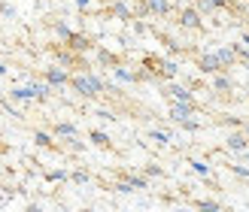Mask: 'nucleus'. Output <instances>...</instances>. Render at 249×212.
<instances>
[{
    "label": "nucleus",
    "mask_w": 249,
    "mask_h": 212,
    "mask_svg": "<svg viewBox=\"0 0 249 212\" xmlns=\"http://www.w3.org/2000/svg\"><path fill=\"white\" fill-rule=\"evenodd\" d=\"M219 61H222V67H231L234 64V58H237V52H234V49H219Z\"/></svg>",
    "instance_id": "obj_11"
},
{
    "label": "nucleus",
    "mask_w": 249,
    "mask_h": 212,
    "mask_svg": "<svg viewBox=\"0 0 249 212\" xmlns=\"http://www.w3.org/2000/svg\"><path fill=\"white\" fill-rule=\"evenodd\" d=\"M76 3H79V9H85V6H89V3H91V0H76Z\"/></svg>",
    "instance_id": "obj_34"
},
{
    "label": "nucleus",
    "mask_w": 249,
    "mask_h": 212,
    "mask_svg": "<svg viewBox=\"0 0 249 212\" xmlns=\"http://www.w3.org/2000/svg\"><path fill=\"white\" fill-rule=\"evenodd\" d=\"M46 179H49V182H64V179H70V176H67V170H49Z\"/></svg>",
    "instance_id": "obj_16"
},
{
    "label": "nucleus",
    "mask_w": 249,
    "mask_h": 212,
    "mask_svg": "<svg viewBox=\"0 0 249 212\" xmlns=\"http://www.w3.org/2000/svg\"><path fill=\"white\" fill-rule=\"evenodd\" d=\"M73 182H79V185H85V182H89V173H82V170H79V173H73Z\"/></svg>",
    "instance_id": "obj_28"
},
{
    "label": "nucleus",
    "mask_w": 249,
    "mask_h": 212,
    "mask_svg": "<svg viewBox=\"0 0 249 212\" xmlns=\"http://www.w3.org/2000/svg\"><path fill=\"white\" fill-rule=\"evenodd\" d=\"M197 67H201V73H219L222 70V61H219L216 52L213 55H201V58H197Z\"/></svg>",
    "instance_id": "obj_2"
},
{
    "label": "nucleus",
    "mask_w": 249,
    "mask_h": 212,
    "mask_svg": "<svg viewBox=\"0 0 249 212\" xmlns=\"http://www.w3.org/2000/svg\"><path fill=\"white\" fill-rule=\"evenodd\" d=\"M46 82H49V85H67L70 76H67L64 70H58V67H49V70H46Z\"/></svg>",
    "instance_id": "obj_5"
},
{
    "label": "nucleus",
    "mask_w": 249,
    "mask_h": 212,
    "mask_svg": "<svg viewBox=\"0 0 249 212\" xmlns=\"http://www.w3.org/2000/svg\"><path fill=\"white\" fill-rule=\"evenodd\" d=\"M231 49H234V52H237V55H240V58H246V61H249V49H243V46H237V43H234V46H231Z\"/></svg>",
    "instance_id": "obj_31"
},
{
    "label": "nucleus",
    "mask_w": 249,
    "mask_h": 212,
    "mask_svg": "<svg viewBox=\"0 0 249 212\" xmlns=\"http://www.w3.org/2000/svg\"><path fill=\"white\" fill-rule=\"evenodd\" d=\"M231 170H234V173H237V176H243V179H249V167H240V164H234Z\"/></svg>",
    "instance_id": "obj_27"
},
{
    "label": "nucleus",
    "mask_w": 249,
    "mask_h": 212,
    "mask_svg": "<svg viewBox=\"0 0 249 212\" xmlns=\"http://www.w3.org/2000/svg\"><path fill=\"white\" fill-rule=\"evenodd\" d=\"M58 61L61 64H73V55L70 52H58Z\"/></svg>",
    "instance_id": "obj_29"
},
{
    "label": "nucleus",
    "mask_w": 249,
    "mask_h": 212,
    "mask_svg": "<svg viewBox=\"0 0 249 212\" xmlns=\"http://www.w3.org/2000/svg\"><path fill=\"white\" fill-rule=\"evenodd\" d=\"M228 148H231V152H246V148H249L246 133H231L228 136Z\"/></svg>",
    "instance_id": "obj_7"
},
{
    "label": "nucleus",
    "mask_w": 249,
    "mask_h": 212,
    "mask_svg": "<svg viewBox=\"0 0 249 212\" xmlns=\"http://www.w3.org/2000/svg\"><path fill=\"white\" fill-rule=\"evenodd\" d=\"M3 73H6V67H3V64H0V76H3Z\"/></svg>",
    "instance_id": "obj_36"
},
{
    "label": "nucleus",
    "mask_w": 249,
    "mask_h": 212,
    "mask_svg": "<svg viewBox=\"0 0 249 212\" xmlns=\"http://www.w3.org/2000/svg\"><path fill=\"white\" fill-rule=\"evenodd\" d=\"M146 9L155 12V16H167V12H170V0H146Z\"/></svg>",
    "instance_id": "obj_8"
},
{
    "label": "nucleus",
    "mask_w": 249,
    "mask_h": 212,
    "mask_svg": "<svg viewBox=\"0 0 249 212\" xmlns=\"http://www.w3.org/2000/svg\"><path fill=\"white\" fill-rule=\"evenodd\" d=\"M210 3H213L216 9H225V6H228V0H210Z\"/></svg>",
    "instance_id": "obj_33"
},
{
    "label": "nucleus",
    "mask_w": 249,
    "mask_h": 212,
    "mask_svg": "<svg viewBox=\"0 0 249 212\" xmlns=\"http://www.w3.org/2000/svg\"><path fill=\"white\" fill-rule=\"evenodd\" d=\"M55 33L61 36V40H70V36H73V31L67 28V24H55Z\"/></svg>",
    "instance_id": "obj_20"
},
{
    "label": "nucleus",
    "mask_w": 249,
    "mask_h": 212,
    "mask_svg": "<svg viewBox=\"0 0 249 212\" xmlns=\"http://www.w3.org/2000/svg\"><path fill=\"white\" fill-rule=\"evenodd\" d=\"M152 140H155V143H161V146H164V143L170 140V133H164V130H152Z\"/></svg>",
    "instance_id": "obj_23"
},
{
    "label": "nucleus",
    "mask_w": 249,
    "mask_h": 212,
    "mask_svg": "<svg viewBox=\"0 0 249 212\" xmlns=\"http://www.w3.org/2000/svg\"><path fill=\"white\" fill-rule=\"evenodd\" d=\"M213 9H216V6L210 3V0H197V12H201V16H210Z\"/></svg>",
    "instance_id": "obj_19"
},
{
    "label": "nucleus",
    "mask_w": 249,
    "mask_h": 212,
    "mask_svg": "<svg viewBox=\"0 0 249 212\" xmlns=\"http://www.w3.org/2000/svg\"><path fill=\"white\" fill-rule=\"evenodd\" d=\"M179 124H182V130H197V128H201L195 118H185V121H179Z\"/></svg>",
    "instance_id": "obj_26"
},
{
    "label": "nucleus",
    "mask_w": 249,
    "mask_h": 212,
    "mask_svg": "<svg viewBox=\"0 0 249 212\" xmlns=\"http://www.w3.org/2000/svg\"><path fill=\"white\" fill-rule=\"evenodd\" d=\"M128 182H131V185H134V188H146V179H140V176H131V179H128Z\"/></svg>",
    "instance_id": "obj_30"
},
{
    "label": "nucleus",
    "mask_w": 249,
    "mask_h": 212,
    "mask_svg": "<svg viewBox=\"0 0 249 212\" xmlns=\"http://www.w3.org/2000/svg\"><path fill=\"white\" fill-rule=\"evenodd\" d=\"M179 73V67L173 64V61H161V76H167V79H173Z\"/></svg>",
    "instance_id": "obj_13"
},
{
    "label": "nucleus",
    "mask_w": 249,
    "mask_h": 212,
    "mask_svg": "<svg viewBox=\"0 0 249 212\" xmlns=\"http://www.w3.org/2000/svg\"><path fill=\"white\" fill-rule=\"evenodd\" d=\"M213 85H216L219 91H228V88H231V79H228V76H216V82H213Z\"/></svg>",
    "instance_id": "obj_22"
},
{
    "label": "nucleus",
    "mask_w": 249,
    "mask_h": 212,
    "mask_svg": "<svg viewBox=\"0 0 249 212\" xmlns=\"http://www.w3.org/2000/svg\"><path fill=\"white\" fill-rule=\"evenodd\" d=\"M89 140H91L94 146H109V136L101 133V130H91V133H89Z\"/></svg>",
    "instance_id": "obj_15"
},
{
    "label": "nucleus",
    "mask_w": 249,
    "mask_h": 212,
    "mask_svg": "<svg viewBox=\"0 0 249 212\" xmlns=\"http://www.w3.org/2000/svg\"><path fill=\"white\" fill-rule=\"evenodd\" d=\"M243 43H246V46H249V33H246V36H243Z\"/></svg>",
    "instance_id": "obj_37"
},
{
    "label": "nucleus",
    "mask_w": 249,
    "mask_h": 212,
    "mask_svg": "<svg viewBox=\"0 0 249 212\" xmlns=\"http://www.w3.org/2000/svg\"><path fill=\"white\" fill-rule=\"evenodd\" d=\"M55 133H58V136H76V124L61 121V124H55Z\"/></svg>",
    "instance_id": "obj_12"
},
{
    "label": "nucleus",
    "mask_w": 249,
    "mask_h": 212,
    "mask_svg": "<svg viewBox=\"0 0 249 212\" xmlns=\"http://www.w3.org/2000/svg\"><path fill=\"white\" fill-rule=\"evenodd\" d=\"M192 167H195V173H201V176H210V167L201 164V161H192Z\"/></svg>",
    "instance_id": "obj_25"
},
{
    "label": "nucleus",
    "mask_w": 249,
    "mask_h": 212,
    "mask_svg": "<svg viewBox=\"0 0 249 212\" xmlns=\"http://www.w3.org/2000/svg\"><path fill=\"white\" fill-rule=\"evenodd\" d=\"M192 112H195V103H179V100H173L170 118H173V121H185V118H192Z\"/></svg>",
    "instance_id": "obj_3"
},
{
    "label": "nucleus",
    "mask_w": 249,
    "mask_h": 212,
    "mask_svg": "<svg viewBox=\"0 0 249 212\" xmlns=\"http://www.w3.org/2000/svg\"><path fill=\"white\" fill-rule=\"evenodd\" d=\"M34 140H36V146H43V148H49V146H52V136H49V133H43V130H36V136H34Z\"/></svg>",
    "instance_id": "obj_18"
},
{
    "label": "nucleus",
    "mask_w": 249,
    "mask_h": 212,
    "mask_svg": "<svg viewBox=\"0 0 249 212\" xmlns=\"http://www.w3.org/2000/svg\"><path fill=\"white\" fill-rule=\"evenodd\" d=\"M197 206H201L204 212H216V209H219V203H216V200H201Z\"/></svg>",
    "instance_id": "obj_24"
},
{
    "label": "nucleus",
    "mask_w": 249,
    "mask_h": 212,
    "mask_svg": "<svg viewBox=\"0 0 249 212\" xmlns=\"http://www.w3.org/2000/svg\"><path fill=\"white\" fill-rule=\"evenodd\" d=\"M67 46L73 49V52H89V49H91V43H89V36H82V33H73L70 40H67Z\"/></svg>",
    "instance_id": "obj_6"
},
{
    "label": "nucleus",
    "mask_w": 249,
    "mask_h": 212,
    "mask_svg": "<svg viewBox=\"0 0 249 212\" xmlns=\"http://www.w3.org/2000/svg\"><path fill=\"white\" fill-rule=\"evenodd\" d=\"M113 12H116V16H119L122 21H128V18H131V9L124 6V3H113Z\"/></svg>",
    "instance_id": "obj_17"
},
{
    "label": "nucleus",
    "mask_w": 249,
    "mask_h": 212,
    "mask_svg": "<svg viewBox=\"0 0 249 212\" xmlns=\"http://www.w3.org/2000/svg\"><path fill=\"white\" fill-rule=\"evenodd\" d=\"M170 97H173V100H179V103H195L192 91H185L182 85H170Z\"/></svg>",
    "instance_id": "obj_9"
},
{
    "label": "nucleus",
    "mask_w": 249,
    "mask_h": 212,
    "mask_svg": "<svg viewBox=\"0 0 249 212\" xmlns=\"http://www.w3.org/2000/svg\"><path fill=\"white\" fill-rule=\"evenodd\" d=\"M243 133H246V136H249V124H246V128H243Z\"/></svg>",
    "instance_id": "obj_38"
},
{
    "label": "nucleus",
    "mask_w": 249,
    "mask_h": 212,
    "mask_svg": "<svg viewBox=\"0 0 249 212\" xmlns=\"http://www.w3.org/2000/svg\"><path fill=\"white\" fill-rule=\"evenodd\" d=\"M9 97H12V100H34V88H31V85H28V88H12L9 91Z\"/></svg>",
    "instance_id": "obj_10"
},
{
    "label": "nucleus",
    "mask_w": 249,
    "mask_h": 212,
    "mask_svg": "<svg viewBox=\"0 0 249 212\" xmlns=\"http://www.w3.org/2000/svg\"><path fill=\"white\" fill-rule=\"evenodd\" d=\"M70 85H73V88H76L82 97H94V94L104 91V82L97 79V76H91V73H89V76H70Z\"/></svg>",
    "instance_id": "obj_1"
},
{
    "label": "nucleus",
    "mask_w": 249,
    "mask_h": 212,
    "mask_svg": "<svg viewBox=\"0 0 249 212\" xmlns=\"http://www.w3.org/2000/svg\"><path fill=\"white\" fill-rule=\"evenodd\" d=\"M97 58H101L104 64H109V70H113V67H119V61H116L113 55H109V52H97Z\"/></svg>",
    "instance_id": "obj_21"
},
{
    "label": "nucleus",
    "mask_w": 249,
    "mask_h": 212,
    "mask_svg": "<svg viewBox=\"0 0 249 212\" xmlns=\"http://www.w3.org/2000/svg\"><path fill=\"white\" fill-rule=\"evenodd\" d=\"M240 155H243V158H246V164H249V148H246V152H240Z\"/></svg>",
    "instance_id": "obj_35"
},
{
    "label": "nucleus",
    "mask_w": 249,
    "mask_h": 212,
    "mask_svg": "<svg viewBox=\"0 0 249 212\" xmlns=\"http://www.w3.org/2000/svg\"><path fill=\"white\" fill-rule=\"evenodd\" d=\"M179 24H182V28H201V24H204V21H201V12L192 9V6L182 9V12H179Z\"/></svg>",
    "instance_id": "obj_4"
},
{
    "label": "nucleus",
    "mask_w": 249,
    "mask_h": 212,
    "mask_svg": "<svg viewBox=\"0 0 249 212\" xmlns=\"http://www.w3.org/2000/svg\"><path fill=\"white\" fill-rule=\"evenodd\" d=\"M113 73H116L119 82H137V76H134V73H128L124 67H113Z\"/></svg>",
    "instance_id": "obj_14"
},
{
    "label": "nucleus",
    "mask_w": 249,
    "mask_h": 212,
    "mask_svg": "<svg viewBox=\"0 0 249 212\" xmlns=\"http://www.w3.org/2000/svg\"><path fill=\"white\" fill-rule=\"evenodd\" d=\"M146 176H161V167H146Z\"/></svg>",
    "instance_id": "obj_32"
},
{
    "label": "nucleus",
    "mask_w": 249,
    "mask_h": 212,
    "mask_svg": "<svg viewBox=\"0 0 249 212\" xmlns=\"http://www.w3.org/2000/svg\"><path fill=\"white\" fill-rule=\"evenodd\" d=\"M0 12H3V6H0Z\"/></svg>",
    "instance_id": "obj_39"
}]
</instances>
